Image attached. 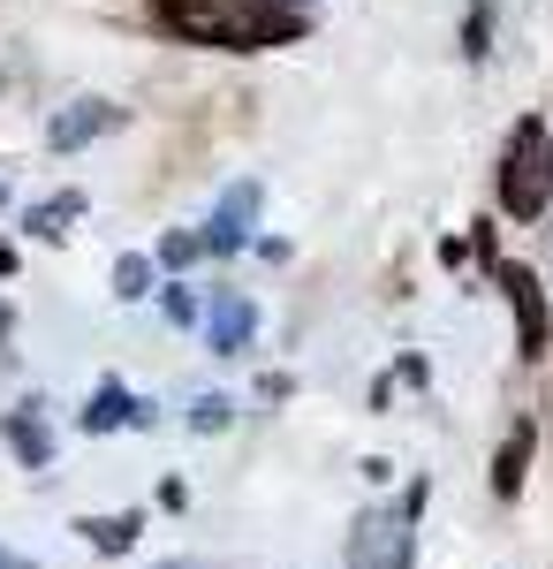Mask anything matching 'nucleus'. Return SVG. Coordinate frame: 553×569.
Masks as SVG:
<instances>
[{"instance_id":"nucleus-1","label":"nucleus","mask_w":553,"mask_h":569,"mask_svg":"<svg viewBox=\"0 0 553 569\" xmlns=\"http://www.w3.org/2000/svg\"><path fill=\"white\" fill-rule=\"evenodd\" d=\"M152 31H168L174 46H213V53H265V46H296L311 16L273 0H152Z\"/></svg>"},{"instance_id":"nucleus-2","label":"nucleus","mask_w":553,"mask_h":569,"mask_svg":"<svg viewBox=\"0 0 553 569\" xmlns=\"http://www.w3.org/2000/svg\"><path fill=\"white\" fill-rule=\"evenodd\" d=\"M553 198V130L539 114H523L509 130V152H501V213L509 220H539Z\"/></svg>"},{"instance_id":"nucleus-3","label":"nucleus","mask_w":553,"mask_h":569,"mask_svg":"<svg viewBox=\"0 0 553 569\" xmlns=\"http://www.w3.org/2000/svg\"><path fill=\"white\" fill-rule=\"evenodd\" d=\"M493 273H501V289H509V305H515V357H546V342H553L546 281H539L531 266H515V259H501Z\"/></svg>"},{"instance_id":"nucleus-4","label":"nucleus","mask_w":553,"mask_h":569,"mask_svg":"<svg viewBox=\"0 0 553 569\" xmlns=\"http://www.w3.org/2000/svg\"><path fill=\"white\" fill-rule=\"evenodd\" d=\"M349 569H410V509L364 517L349 531Z\"/></svg>"},{"instance_id":"nucleus-5","label":"nucleus","mask_w":553,"mask_h":569,"mask_svg":"<svg viewBox=\"0 0 553 569\" xmlns=\"http://www.w3.org/2000/svg\"><path fill=\"white\" fill-rule=\"evenodd\" d=\"M258 206H265V190H258V182H228V198H220L213 220L198 228V243H205V251H243V236H251Z\"/></svg>"},{"instance_id":"nucleus-6","label":"nucleus","mask_w":553,"mask_h":569,"mask_svg":"<svg viewBox=\"0 0 553 569\" xmlns=\"http://www.w3.org/2000/svg\"><path fill=\"white\" fill-rule=\"evenodd\" d=\"M114 122H122L114 99H77V107H61V114L46 122V144H53V152H84L91 137H107Z\"/></svg>"},{"instance_id":"nucleus-7","label":"nucleus","mask_w":553,"mask_h":569,"mask_svg":"<svg viewBox=\"0 0 553 569\" xmlns=\"http://www.w3.org/2000/svg\"><path fill=\"white\" fill-rule=\"evenodd\" d=\"M251 335H258V305L243 297V289H220V297H213V327H205L213 357H243Z\"/></svg>"},{"instance_id":"nucleus-8","label":"nucleus","mask_w":553,"mask_h":569,"mask_svg":"<svg viewBox=\"0 0 553 569\" xmlns=\"http://www.w3.org/2000/svg\"><path fill=\"white\" fill-rule=\"evenodd\" d=\"M531 448H539V426H531V418H515V426H509V440H501V456H493V493H501V501H515V493H523Z\"/></svg>"},{"instance_id":"nucleus-9","label":"nucleus","mask_w":553,"mask_h":569,"mask_svg":"<svg viewBox=\"0 0 553 569\" xmlns=\"http://www.w3.org/2000/svg\"><path fill=\"white\" fill-rule=\"evenodd\" d=\"M114 426H152V402H137V395H122L114 380L91 395V410H84V433H114Z\"/></svg>"},{"instance_id":"nucleus-10","label":"nucleus","mask_w":553,"mask_h":569,"mask_svg":"<svg viewBox=\"0 0 553 569\" xmlns=\"http://www.w3.org/2000/svg\"><path fill=\"white\" fill-rule=\"evenodd\" d=\"M69 220H84V190H61V198L31 206V220H23V228H31L39 243H61V236H69Z\"/></svg>"},{"instance_id":"nucleus-11","label":"nucleus","mask_w":553,"mask_h":569,"mask_svg":"<svg viewBox=\"0 0 553 569\" xmlns=\"http://www.w3.org/2000/svg\"><path fill=\"white\" fill-rule=\"evenodd\" d=\"M8 448H16L31 471H46V463H53V433L39 426V410H8Z\"/></svg>"},{"instance_id":"nucleus-12","label":"nucleus","mask_w":553,"mask_h":569,"mask_svg":"<svg viewBox=\"0 0 553 569\" xmlns=\"http://www.w3.org/2000/svg\"><path fill=\"white\" fill-rule=\"evenodd\" d=\"M77 531H84L99 555H129V547L144 539V517H137V509H129V517H84Z\"/></svg>"},{"instance_id":"nucleus-13","label":"nucleus","mask_w":553,"mask_h":569,"mask_svg":"<svg viewBox=\"0 0 553 569\" xmlns=\"http://www.w3.org/2000/svg\"><path fill=\"white\" fill-rule=\"evenodd\" d=\"M114 297H122V305H137V297H152V259H137V251H122V259H114Z\"/></svg>"},{"instance_id":"nucleus-14","label":"nucleus","mask_w":553,"mask_h":569,"mask_svg":"<svg viewBox=\"0 0 553 569\" xmlns=\"http://www.w3.org/2000/svg\"><path fill=\"white\" fill-rule=\"evenodd\" d=\"M463 53H470V61H485V53H493V0H470V16H463Z\"/></svg>"},{"instance_id":"nucleus-15","label":"nucleus","mask_w":553,"mask_h":569,"mask_svg":"<svg viewBox=\"0 0 553 569\" xmlns=\"http://www.w3.org/2000/svg\"><path fill=\"white\" fill-rule=\"evenodd\" d=\"M198 251H205V243H198V228H168V236H160V266H190Z\"/></svg>"},{"instance_id":"nucleus-16","label":"nucleus","mask_w":553,"mask_h":569,"mask_svg":"<svg viewBox=\"0 0 553 569\" xmlns=\"http://www.w3.org/2000/svg\"><path fill=\"white\" fill-rule=\"evenodd\" d=\"M228 418H235V402H228V395H198V410H190V426H198V433H220Z\"/></svg>"},{"instance_id":"nucleus-17","label":"nucleus","mask_w":553,"mask_h":569,"mask_svg":"<svg viewBox=\"0 0 553 569\" xmlns=\"http://www.w3.org/2000/svg\"><path fill=\"white\" fill-rule=\"evenodd\" d=\"M168 319H174V327H190V319H198V297H190V289H168Z\"/></svg>"},{"instance_id":"nucleus-18","label":"nucleus","mask_w":553,"mask_h":569,"mask_svg":"<svg viewBox=\"0 0 553 569\" xmlns=\"http://www.w3.org/2000/svg\"><path fill=\"white\" fill-rule=\"evenodd\" d=\"M0 569H39L31 555H16V547H0Z\"/></svg>"},{"instance_id":"nucleus-19","label":"nucleus","mask_w":553,"mask_h":569,"mask_svg":"<svg viewBox=\"0 0 553 569\" xmlns=\"http://www.w3.org/2000/svg\"><path fill=\"white\" fill-rule=\"evenodd\" d=\"M273 8H296V16H303V8H311V0H273Z\"/></svg>"}]
</instances>
